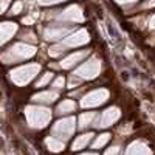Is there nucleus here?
Segmentation results:
<instances>
[{
  "label": "nucleus",
  "mask_w": 155,
  "mask_h": 155,
  "mask_svg": "<svg viewBox=\"0 0 155 155\" xmlns=\"http://www.w3.org/2000/svg\"><path fill=\"white\" fill-rule=\"evenodd\" d=\"M20 9V3H17L16 6H14V14H17V11Z\"/></svg>",
  "instance_id": "27"
},
{
  "label": "nucleus",
  "mask_w": 155,
  "mask_h": 155,
  "mask_svg": "<svg viewBox=\"0 0 155 155\" xmlns=\"http://www.w3.org/2000/svg\"><path fill=\"white\" fill-rule=\"evenodd\" d=\"M47 144H48V147L51 150H54V152H59V150L64 149V143H62V141H59V140H56V138H48L47 140Z\"/></svg>",
  "instance_id": "17"
},
{
  "label": "nucleus",
  "mask_w": 155,
  "mask_h": 155,
  "mask_svg": "<svg viewBox=\"0 0 155 155\" xmlns=\"http://www.w3.org/2000/svg\"><path fill=\"white\" fill-rule=\"evenodd\" d=\"M109 140H110V135H109V134H102V135H99V137L95 140V143H93V149H99V147H102Z\"/></svg>",
  "instance_id": "18"
},
{
  "label": "nucleus",
  "mask_w": 155,
  "mask_h": 155,
  "mask_svg": "<svg viewBox=\"0 0 155 155\" xmlns=\"http://www.w3.org/2000/svg\"><path fill=\"white\" fill-rule=\"evenodd\" d=\"M51 78H53V74H51V73H47V74H45V76L42 78V79L37 82V85H44V84H47V82H48V81L51 79Z\"/></svg>",
  "instance_id": "20"
},
{
  "label": "nucleus",
  "mask_w": 155,
  "mask_h": 155,
  "mask_svg": "<svg viewBox=\"0 0 155 155\" xmlns=\"http://www.w3.org/2000/svg\"><path fill=\"white\" fill-rule=\"evenodd\" d=\"M149 27H150L152 30L155 28V14H153V16H152V19L149 20Z\"/></svg>",
  "instance_id": "25"
},
{
  "label": "nucleus",
  "mask_w": 155,
  "mask_h": 155,
  "mask_svg": "<svg viewBox=\"0 0 155 155\" xmlns=\"http://www.w3.org/2000/svg\"><path fill=\"white\" fill-rule=\"evenodd\" d=\"M56 98H58L56 92H45V93H39L34 96L36 101H44V102H53Z\"/></svg>",
  "instance_id": "16"
},
{
  "label": "nucleus",
  "mask_w": 155,
  "mask_h": 155,
  "mask_svg": "<svg viewBox=\"0 0 155 155\" xmlns=\"http://www.w3.org/2000/svg\"><path fill=\"white\" fill-rule=\"evenodd\" d=\"M99 71H101V61L96 56H93L74 71V76L79 78V79H95L99 74Z\"/></svg>",
  "instance_id": "1"
},
{
  "label": "nucleus",
  "mask_w": 155,
  "mask_h": 155,
  "mask_svg": "<svg viewBox=\"0 0 155 155\" xmlns=\"http://www.w3.org/2000/svg\"><path fill=\"white\" fill-rule=\"evenodd\" d=\"M64 51H65V50H64V45L61 44V45H56V47L51 48V50H50V54H51V56H59L61 53H64Z\"/></svg>",
  "instance_id": "19"
},
{
  "label": "nucleus",
  "mask_w": 155,
  "mask_h": 155,
  "mask_svg": "<svg viewBox=\"0 0 155 155\" xmlns=\"http://www.w3.org/2000/svg\"><path fill=\"white\" fill-rule=\"evenodd\" d=\"M58 19L59 20H68V22H82L84 14H82V9L79 6L73 5V6L67 8L65 11H62L61 14H58Z\"/></svg>",
  "instance_id": "7"
},
{
  "label": "nucleus",
  "mask_w": 155,
  "mask_h": 155,
  "mask_svg": "<svg viewBox=\"0 0 155 155\" xmlns=\"http://www.w3.org/2000/svg\"><path fill=\"white\" fill-rule=\"evenodd\" d=\"M120 116H121V112H120L118 107H110V109H107V110L102 112V115L98 118V121H96L95 126H96V127H109V126H112L113 123L118 121Z\"/></svg>",
  "instance_id": "5"
},
{
  "label": "nucleus",
  "mask_w": 155,
  "mask_h": 155,
  "mask_svg": "<svg viewBox=\"0 0 155 155\" xmlns=\"http://www.w3.org/2000/svg\"><path fill=\"white\" fill-rule=\"evenodd\" d=\"M82 155H98V153H92V152H90V153H82Z\"/></svg>",
  "instance_id": "28"
},
{
  "label": "nucleus",
  "mask_w": 155,
  "mask_h": 155,
  "mask_svg": "<svg viewBox=\"0 0 155 155\" xmlns=\"http://www.w3.org/2000/svg\"><path fill=\"white\" fill-rule=\"evenodd\" d=\"M88 56V50H84V51H78L74 54H70L68 58H65L62 62H61V67L62 68H71L73 65H76L78 62H81L84 58Z\"/></svg>",
  "instance_id": "10"
},
{
  "label": "nucleus",
  "mask_w": 155,
  "mask_h": 155,
  "mask_svg": "<svg viewBox=\"0 0 155 155\" xmlns=\"http://www.w3.org/2000/svg\"><path fill=\"white\" fill-rule=\"evenodd\" d=\"M152 6H155V0H149L144 3V8H152Z\"/></svg>",
  "instance_id": "24"
},
{
  "label": "nucleus",
  "mask_w": 155,
  "mask_h": 155,
  "mask_svg": "<svg viewBox=\"0 0 155 155\" xmlns=\"http://www.w3.org/2000/svg\"><path fill=\"white\" fill-rule=\"evenodd\" d=\"M70 33V28H62V27H53V28H48L45 31V36L47 39H51V41H54V39H61L64 36H67Z\"/></svg>",
  "instance_id": "11"
},
{
  "label": "nucleus",
  "mask_w": 155,
  "mask_h": 155,
  "mask_svg": "<svg viewBox=\"0 0 155 155\" xmlns=\"http://www.w3.org/2000/svg\"><path fill=\"white\" fill-rule=\"evenodd\" d=\"M74 123H76L74 118H65V120L58 121L54 124V127H53V134L61 137V138H64V140L70 138L74 134V129H76Z\"/></svg>",
  "instance_id": "3"
},
{
  "label": "nucleus",
  "mask_w": 155,
  "mask_h": 155,
  "mask_svg": "<svg viewBox=\"0 0 155 155\" xmlns=\"http://www.w3.org/2000/svg\"><path fill=\"white\" fill-rule=\"evenodd\" d=\"M76 109V104L71 101V99H65V101H62V104H59L58 107V112L61 115H65V113H70Z\"/></svg>",
  "instance_id": "15"
},
{
  "label": "nucleus",
  "mask_w": 155,
  "mask_h": 155,
  "mask_svg": "<svg viewBox=\"0 0 155 155\" xmlns=\"http://www.w3.org/2000/svg\"><path fill=\"white\" fill-rule=\"evenodd\" d=\"M109 99V90L106 88H98V90H93V92L87 93L82 101H81V106L82 107H96V106H101Z\"/></svg>",
  "instance_id": "2"
},
{
  "label": "nucleus",
  "mask_w": 155,
  "mask_h": 155,
  "mask_svg": "<svg viewBox=\"0 0 155 155\" xmlns=\"http://www.w3.org/2000/svg\"><path fill=\"white\" fill-rule=\"evenodd\" d=\"M106 155H120V147L118 146H113L112 149H109L106 152Z\"/></svg>",
  "instance_id": "21"
},
{
  "label": "nucleus",
  "mask_w": 155,
  "mask_h": 155,
  "mask_svg": "<svg viewBox=\"0 0 155 155\" xmlns=\"http://www.w3.org/2000/svg\"><path fill=\"white\" fill-rule=\"evenodd\" d=\"M116 2H118V3H132V2H135V0H116Z\"/></svg>",
  "instance_id": "26"
},
{
  "label": "nucleus",
  "mask_w": 155,
  "mask_h": 155,
  "mask_svg": "<svg viewBox=\"0 0 155 155\" xmlns=\"http://www.w3.org/2000/svg\"><path fill=\"white\" fill-rule=\"evenodd\" d=\"M16 27L14 25H11V23H3V25H0V44L5 42L6 39L9 37L11 33H14Z\"/></svg>",
  "instance_id": "13"
},
{
  "label": "nucleus",
  "mask_w": 155,
  "mask_h": 155,
  "mask_svg": "<svg viewBox=\"0 0 155 155\" xmlns=\"http://www.w3.org/2000/svg\"><path fill=\"white\" fill-rule=\"evenodd\" d=\"M93 138V134L92 132H88V134H84V135H81V137H78L74 141H73V150H81V149H84L88 143H90V140Z\"/></svg>",
  "instance_id": "12"
},
{
  "label": "nucleus",
  "mask_w": 155,
  "mask_h": 155,
  "mask_svg": "<svg viewBox=\"0 0 155 155\" xmlns=\"http://www.w3.org/2000/svg\"><path fill=\"white\" fill-rule=\"evenodd\" d=\"M95 113L93 112H87V113H82L79 116V127L81 129H85L87 126H92L93 124V120H95Z\"/></svg>",
  "instance_id": "14"
},
{
  "label": "nucleus",
  "mask_w": 155,
  "mask_h": 155,
  "mask_svg": "<svg viewBox=\"0 0 155 155\" xmlns=\"http://www.w3.org/2000/svg\"><path fill=\"white\" fill-rule=\"evenodd\" d=\"M64 82H65V81H64V78H58L56 82H54V87H56V88H61V87L64 85Z\"/></svg>",
  "instance_id": "23"
},
{
  "label": "nucleus",
  "mask_w": 155,
  "mask_h": 155,
  "mask_svg": "<svg viewBox=\"0 0 155 155\" xmlns=\"http://www.w3.org/2000/svg\"><path fill=\"white\" fill-rule=\"evenodd\" d=\"M124 155H152V150L144 141H134L129 144Z\"/></svg>",
  "instance_id": "9"
},
{
  "label": "nucleus",
  "mask_w": 155,
  "mask_h": 155,
  "mask_svg": "<svg viewBox=\"0 0 155 155\" xmlns=\"http://www.w3.org/2000/svg\"><path fill=\"white\" fill-rule=\"evenodd\" d=\"M37 71H39V65H28V67H25V68H19V70L14 71V79L19 84L28 82Z\"/></svg>",
  "instance_id": "8"
},
{
  "label": "nucleus",
  "mask_w": 155,
  "mask_h": 155,
  "mask_svg": "<svg viewBox=\"0 0 155 155\" xmlns=\"http://www.w3.org/2000/svg\"><path fill=\"white\" fill-rule=\"evenodd\" d=\"M90 41V34L87 33V30H78L74 34L65 37L64 41V47H79V45H84Z\"/></svg>",
  "instance_id": "6"
},
{
  "label": "nucleus",
  "mask_w": 155,
  "mask_h": 155,
  "mask_svg": "<svg viewBox=\"0 0 155 155\" xmlns=\"http://www.w3.org/2000/svg\"><path fill=\"white\" fill-rule=\"evenodd\" d=\"M59 2H65V0H41L42 5H51V3H59Z\"/></svg>",
  "instance_id": "22"
},
{
  "label": "nucleus",
  "mask_w": 155,
  "mask_h": 155,
  "mask_svg": "<svg viewBox=\"0 0 155 155\" xmlns=\"http://www.w3.org/2000/svg\"><path fill=\"white\" fill-rule=\"evenodd\" d=\"M28 118L34 127H44L50 121L51 115L47 109H28Z\"/></svg>",
  "instance_id": "4"
}]
</instances>
